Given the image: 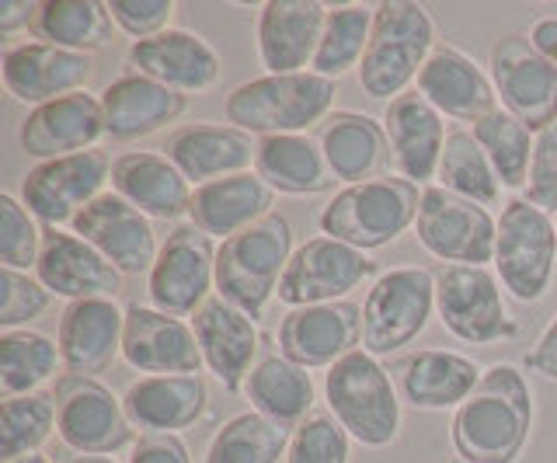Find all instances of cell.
Returning <instances> with one entry per match:
<instances>
[{
  "instance_id": "cell-1",
  "label": "cell",
  "mask_w": 557,
  "mask_h": 463,
  "mask_svg": "<svg viewBox=\"0 0 557 463\" xmlns=\"http://www.w3.org/2000/svg\"><path fill=\"white\" fill-rule=\"evenodd\" d=\"M453 450L467 463H516L533 428V393L516 366L498 363L453 415Z\"/></svg>"
},
{
  "instance_id": "cell-2",
  "label": "cell",
  "mask_w": 557,
  "mask_h": 463,
  "mask_svg": "<svg viewBox=\"0 0 557 463\" xmlns=\"http://www.w3.org/2000/svg\"><path fill=\"white\" fill-rule=\"evenodd\" d=\"M335 80L313 71L265 74L226 95V123L261 136H304L313 123L331 115Z\"/></svg>"
},
{
  "instance_id": "cell-3",
  "label": "cell",
  "mask_w": 557,
  "mask_h": 463,
  "mask_svg": "<svg viewBox=\"0 0 557 463\" xmlns=\"http://www.w3.org/2000/svg\"><path fill=\"white\" fill-rule=\"evenodd\" d=\"M435 49V25L422 4L387 0L373 8V32L359 63V88L376 101H394L418 80Z\"/></svg>"
},
{
  "instance_id": "cell-4",
  "label": "cell",
  "mask_w": 557,
  "mask_h": 463,
  "mask_svg": "<svg viewBox=\"0 0 557 463\" xmlns=\"http://www.w3.org/2000/svg\"><path fill=\"white\" fill-rule=\"evenodd\" d=\"M324 401L356 442L383 450L400 433V401L391 373L366 349L348 352L324 373Z\"/></svg>"
},
{
  "instance_id": "cell-5",
  "label": "cell",
  "mask_w": 557,
  "mask_h": 463,
  "mask_svg": "<svg viewBox=\"0 0 557 463\" xmlns=\"http://www.w3.org/2000/svg\"><path fill=\"white\" fill-rule=\"evenodd\" d=\"M418 202H422L418 185L405 178L376 175L370 182L348 185L342 192H335V199L321 210L318 227L324 237H335V241L348 248L373 251L397 241L411 227L418 216Z\"/></svg>"
},
{
  "instance_id": "cell-6",
  "label": "cell",
  "mask_w": 557,
  "mask_h": 463,
  "mask_svg": "<svg viewBox=\"0 0 557 463\" xmlns=\"http://www.w3.org/2000/svg\"><path fill=\"white\" fill-rule=\"evenodd\" d=\"M293 259V227L286 216H265L216 248V293L240 306L248 317H261Z\"/></svg>"
},
{
  "instance_id": "cell-7",
  "label": "cell",
  "mask_w": 557,
  "mask_h": 463,
  "mask_svg": "<svg viewBox=\"0 0 557 463\" xmlns=\"http://www.w3.org/2000/svg\"><path fill=\"white\" fill-rule=\"evenodd\" d=\"M557 259V223L550 213L536 210L527 199L505 202L498 216L495 272L509 297L519 303H536L547 293Z\"/></svg>"
},
{
  "instance_id": "cell-8",
  "label": "cell",
  "mask_w": 557,
  "mask_h": 463,
  "mask_svg": "<svg viewBox=\"0 0 557 463\" xmlns=\"http://www.w3.org/2000/svg\"><path fill=\"white\" fill-rule=\"evenodd\" d=\"M435 311V276L429 268H391L370 286L362 303V349L391 355L425 331Z\"/></svg>"
},
{
  "instance_id": "cell-9",
  "label": "cell",
  "mask_w": 557,
  "mask_h": 463,
  "mask_svg": "<svg viewBox=\"0 0 557 463\" xmlns=\"http://www.w3.org/2000/svg\"><path fill=\"white\" fill-rule=\"evenodd\" d=\"M414 234L418 245L443 265L484 268L487 262H495L498 220H492L484 205L470 202L457 192H446L443 185L422 188Z\"/></svg>"
},
{
  "instance_id": "cell-10",
  "label": "cell",
  "mask_w": 557,
  "mask_h": 463,
  "mask_svg": "<svg viewBox=\"0 0 557 463\" xmlns=\"http://www.w3.org/2000/svg\"><path fill=\"white\" fill-rule=\"evenodd\" d=\"M435 276V311L453 338L467 346H492L516 338L519 324L505 311L498 279L478 265H440Z\"/></svg>"
},
{
  "instance_id": "cell-11",
  "label": "cell",
  "mask_w": 557,
  "mask_h": 463,
  "mask_svg": "<svg viewBox=\"0 0 557 463\" xmlns=\"http://www.w3.org/2000/svg\"><path fill=\"white\" fill-rule=\"evenodd\" d=\"M487 77L502 98V109L512 112L530 133L547 129L557 118V66L540 57L530 36L509 32L492 42Z\"/></svg>"
},
{
  "instance_id": "cell-12",
  "label": "cell",
  "mask_w": 557,
  "mask_h": 463,
  "mask_svg": "<svg viewBox=\"0 0 557 463\" xmlns=\"http://www.w3.org/2000/svg\"><path fill=\"white\" fill-rule=\"evenodd\" d=\"M52 393H57V433L66 450L112 456L133 442L126 408L95 376L63 373Z\"/></svg>"
},
{
  "instance_id": "cell-13",
  "label": "cell",
  "mask_w": 557,
  "mask_h": 463,
  "mask_svg": "<svg viewBox=\"0 0 557 463\" xmlns=\"http://www.w3.org/2000/svg\"><path fill=\"white\" fill-rule=\"evenodd\" d=\"M213 286H216L213 237L202 234L196 223L174 227L150 268V283H147L150 303L171 317H188L209 300V289Z\"/></svg>"
},
{
  "instance_id": "cell-14",
  "label": "cell",
  "mask_w": 557,
  "mask_h": 463,
  "mask_svg": "<svg viewBox=\"0 0 557 463\" xmlns=\"http://www.w3.org/2000/svg\"><path fill=\"white\" fill-rule=\"evenodd\" d=\"M112 178V164L104 150H84L74 158L35 164L22 182L25 210L46 227L74 223L87 205L101 196V185Z\"/></svg>"
},
{
  "instance_id": "cell-15",
  "label": "cell",
  "mask_w": 557,
  "mask_h": 463,
  "mask_svg": "<svg viewBox=\"0 0 557 463\" xmlns=\"http://www.w3.org/2000/svg\"><path fill=\"white\" fill-rule=\"evenodd\" d=\"M376 265L362 251L348 248L335 237H310L293 251V259L278 279V300L296 306H321L338 303L348 289L370 279Z\"/></svg>"
},
{
  "instance_id": "cell-16",
  "label": "cell",
  "mask_w": 557,
  "mask_h": 463,
  "mask_svg": "<svg viewBox=\"0 0 557 463\" xmlns=\"http://www.w3.org/2000/svg\"><path fill=\"white\" fill-rule=\"evenodd\" d=\"M70 227H74L81 241L101 251L122 276H144L161 254L153 241L150 216L139 213L119 192H101Z\"/></svg>"
},
{
  "instance_id": "cell-17",
  "label": "cell",
  "mask_w": 557,
  "mask_h": 463,
  "mask_svg": "<svg viewBox=\"0 0 557 463\" xmlns=\"http://www.w3.org/2000/svg\"><path fill=\"white\" fill-rule=\"evenodd\" d=\"M362 338V306L352 300L296 306L278 324V352L304 370L335 366L338 359L356 352Z\"/></svg>"
},
{
  "instance_id": "cell-18",
  "label": "cell",
  "mask_w": 557,
  "mask_h": 463,
  "mask_svg": "<svg viewBox=\"0 0 557 463\" xmlns=\"http://www.w3.org/2000/svg\"><path fill=\"white\" fill-rule=\"evenodd\" d=\"M95 71L98 66L91 53H74V49H60L49 42L11 46L4 63H0L8 95L28 101L35 109L84 91V84L95 77Z\"/></svg>"
},
{
  "instance_id": "cell-19",
  "label": "cell",
  "mask_w": 557,
  "mask_h": 463,
  "mask_svg": "<svg viewBox=\"0 0 557 463\" xmlns=\"http://www.w3.org/2000/svg\"><path fill=\"white\" fill-rule=\"evenodd\" d=\"M191 331H196L202 363L209 366V373L223 384L226 393H240L248 373L258 366L255 359L261 349L255 317H248L240 306L216 293L191 314Z\"/></svg>"
},
{
  "instance_id": "cell-20",
  "label": "cell",
  "mask_w": 557,
  "mask_h": 463,
  "mask_svg": "<svg viewBox=\"0 0 557 463\" xmlns=\"http://www.w3.org/2000/svg\"><path fill=\"white\" fill-rule=\"evenodd\" d=\"M35 279H39L52 297L74 300H115L122 293V272L95 251L77 234H63L57 227L42 230V251L39 265H35Z\"/></svg>"
},
{
  "instance_id": "cell-21",
  "label": "cell",
  "mask_w": 557,
  "mask_h": 463,
  "mask_svg": "<svg viewBox=\"0 0 557 463\" xmlns=\"http://www.w3.org/2000/svg\"><path fill=\"white\" fill-rule=\"evenodd\" d=\"M104 136V115H101V98L77 91L39 105L25 115L17 140L22 150L35 161H60L74 158V153L95 150V143Z\"/></svg>"
},
{
  "instance_id": "cell-22",
  "label": "cell",
  "mask_w": 557,
  "mask_h": 463,
  "mask_svg": "<svg viewBox=\"0 0 557 463\" xmlns=\"http://www.w3.org/2000/svg\"><path fill=\"white\" fill-rule=\"evenodd\" d=\"M380 123L383 133H387L391 167L397 171V178H405L411 185L435 178L449 136L443 126V112L432 109L418 91H405L391 101Z\"/></svg>"
},
{
  "instance_id": "cell-23",
  "label": "cell",
  "mask_w": 557,
  "mask_h": 463,
  "mask_svg": "<svg viewBox=\"0 0 557 463\" xmlns=\"http://www.w3.org/2000/svg\"><path fill=\"white\" fill-rule=\"evenodd\" d=\"M126 60L133 74H144L185 98L209 91L220 80L216 49L188 28H168L153 39L133 42Z\"/></svg>"
},
{
  "instance_id": "cell-24",
  "label": "cell",
  "mask_w": 557,
  "mask_h": 463,
  "mask_svg": "<svg viewBox=\"0 0 557 463\" xmlns=\"http://www.w3.org/2000/svg\"><path fill=\"white\" fill-rule=\"evenodd\" d=\"M122 359L147 376L164 373H199L202 349L196 341L191 324L171 317L157 306H129L126 311V335H122Z\"/></svg>"
},
{
  "instance_id": "cell-25",
  "label": "cell",
  "mask_w": 557,
  "mask_h": 463,
  "mask_svg": "<svg viewBox=\"0 0 557 463\" xmlns=\"http://www.w3.org/2000/svg\"><path fill=\"white\" fill-rule=\"evenodd\" d=\"M122 408L144 436H178L209 408V387L199 373L139 376L122 393Z\"/></svg>"
},
{
  "instance_id": "cell-26",
  "label": "cell",
  "mask_w": 557,
  "mask_h": 463,
  "mask_svg": "<svg viewBox=\"0 0 557 463\" xmlns=\"http://www.w3.org/2000/svg\"><path fill=\"white\" fill-rule=\"evenodd\" d=\"M327 8L318 0H269L258 11V60L269 74H304L324 36Z\"/></svg>"
},
{
  "instance_id": "cell-27",
  "label": "cell",
  "mask_w": 557,
  "mask_h": 463,
  "mask_svg": "<svg viewBox=\"0 0 557 463\" xmlns=\"http://www.w3.org/2000/svg\"><path fill=\"white\" fill-rule=\"evenodd\" d=\"M126 311L115 300H74L60 314V355L66 373L95 376L104 373L122 355Z\"/></svg>"
},
{
  "instance_id": "cell-28",
  "label": "cell",
  "mask_w": 557,
  "mask_h": 463,
  "mask_svg": "<svg viewBox=\"0 0 557 463\" xmlns=\"http://www.w3.org/2000/svg\"><path fill=\"white\" fill-rule=\"evenodd\" d=\"M418 95L443 115L478 123L487 112H495V84L481 66L460 53L457 46L440 42L418 74Z\"/></svg>"
},
{
  "instance_id": "cell-29",
  "label": "cell",
  "mask_w": 557,
  "mask_h": 463,
  "mask_svg": "<svg viewBox=\"0 0 557 463\" xmlns=\"http://www.w3.org/2000/svg\"><path fill=\"white\" fill-rule=\"evenodd\" d=\"M258 143L237 126H213V123H196L182 126L168 136L164 158L182 171L188 182L206 185L216 178L244 175L255 164Z\"/></svg>"
},
{
  "instance_id": "cell-30",
  "label": "cell",
  "mask_w": 557,
  "mask_h": 463,
  "mask_svg": "<svg viewBox=\"0 0 557 463\" xmlns=\"http://www.w3.org/2000/svg\"><path fill=\"white\" fill-rule=\"evenodd\" d=\"M481 373L467 355L443 349H418L408 352L394 366V380L405 393V401L418 411H446L460 408L470 390L478 387Z\"/></svg>"
},
{
  "instance_id": "cell-31",
  "label": "cell",
  "mask_w": 557,
  "mask_h": 463,
  "mask_svg": "<svg viewBox=\"0 0 557 463\" xmlns=\"http://www.w3.org/2000/svg\"><path fill=\"white\" fill-rule=\"evenodd\" d=\"M188 105V98L164 88L144 74H126L101 91L104 136L112 140H139L174 123Z\"/></svg>"
},
{
  "instance_id": "cell-32",
  "label": "cell",
  "mask_w": 557,
  "mask_h": 463,
  "mask_svg": "<svg viewBox=\"0 0 557 463\" xmlns=\"http://www.w3.org/2000/svg\"><path fill=\"white\" fill-rule=\"evenodd\" d=\"M272 202H275L272 188L258 175H251V171H244V175L199 185L191 192L188 216L202 234L226 241V237H234L272 216Z\"/></svg>"
},
{
  "instance_id": "cell-33",
  "label": "cell",
  "mask_w": 557,
  "mask_h": 463,
  "mask_svg": "<svg viewBox=\"0 0 557 463\" xmlns=\"http://www.w3.org/2000/svg\"><path fill=\"white\" fill-rule=\"evenodd\" d=\"M112 188L126 202H133L139 213H147L153 220H178L191 205L188 178L164 153H150V150H133L115 158Z\"/></svg>"
},
{
  "instance_id": "cell-34",
  "label": "cell",
  "mask_w": 557,
  "mask_h": 463,
  "mask_svg": "<svg viewBox=\"0 0 557 463\" xmlns=\"http://www.w3.org/2000/svg\"><path fill=\"white\" fill-rule=\"evenodd\" d=\"M321 150L331 167V175L338 182L359 185L376 178V171L391 161L387 150V133L383 123L362 112H335L324 118L321 129Z\"/></svg>"
},
{
  "instance_id": "cell-35",
  "label": "cell",
  "mask_w": 557,
  "mask_h": 463,
  "mask_svg": "<svg viewBox=\"0 0 557 463\" xmlns=\"http://www.w3.org/2000/svg\"><path fill=\"white\" fill-rule=\"evenodd\" d=\"M255 171L272 192L283 196H321L338 182L324 161L321 143H313L310 136H261Z\"/></svg>"
},
{
  "instance_id": "cell-36",
  "label": "cell",
  "mask_w": 557,
  "mask_h": 463,
  "mask_svg": "<svg viewBox=\"0 0 557 463\" xmlns=\"http://www.w3.org/2000/svg\"><path fill=\"white\" fill-rule=\"evenodd\" d=\"M240 393L255 404L258 415H265L278 425H289V428L307 422L313 408L310 373L304 366L289 363L283 352L258 359V366L248 373Z\"/></svg>"
},
{
  "instance_id": "cell-37",
  "label": "cell",
  "mask_w": 557,
  "mask_h": 463,
  "mask_svg": "<svg viewBox=\"0 0 557 463\" xmlns=\"http://www.w3.org/2000/svg\"><path fill=\"white\" fill-rule=\"evenodd\" d=\"M28 32L49 46L95 53V49H104L112 42L109 4H98V0H46L35 11Z\"/></svg>"
},
{
  "instance_id": "cell-38",
  "label": "cell",
  "mask_w": 557,
  "mask_h": 463,
  "mask_svg": "<svg viewBox=\"0 0 557 463\" xmlns=\"http://www.w3.org/2000/svg\"><path fill=\"white\" fill-rule=\"evenodd\" d=\"M289 425H278L258 411H240L213 433L202 463H278L289 450Z\"/></svg>"
},
{
  "instance_id": "cell-39",
  "label": "cell",
  "mask_w": 557,
  "mask_h": 463,
  "mask_svg": "<svg viewBox=\"0 0 557 463\" xmlns=\"http://www.w3.org/2000/svg\"><path fill=\"white\" fill-rule=\"evenodd\" d=\"M60 363H63L60 346L39 331L0 335V390H4V398L35 393L57 376Z\"/></svg>"
},
{
  "instance_id": "cell-40",
  "label": "cell",
  "mask_w": 557,
  "mask_h": 463,
  "mask_svg": "<svg viewBox=\"0 0 557 463\" xmlns=\"http://www.w3.org/2000/svg\"><path fill=\"white\" fill-rule=\"evenodd\" d=\"M435 178L443 182L446 192H457L478 205H495L502 196V182L495 175L492 161H487L484 147L474 140V133H467V129H453L446 136Z\"/></svg>"
},
{
  "instance_id": "cell-41",
  "label": "cell",
  "mask_w": 557,
  "mask_h": 463,
  "mask_svg": "<svg viewBox=\"0 0 557 463\" xmlns=\"http://www.w3.org/2000/svg\"><path fill=\"white\" fill-rule=\"evenodd\" d=\"M370 32H373V8L345 4V8L327 11L324 36H321L318 57H313L310 71L327 80H338L342 74L352 71V66L359 71L366 46H370Z\"/></svg>"
},
{
  "instance_id": "cell-42",
  "label": "cell",
  "mask_w": 557,
  "mask_h": 463,
  "mask_svg": "<svg viewBox=\"0 0 557 463\" xmlns=\"http://www.w3.org/2000/svg\"><path fill=\"white\" fill-rule=\"evenodd\" d=\"M474 140L484 147L495 175L505 188H527L530 161H533V140L530 129L519 123L512 112L495 109L474 123Z\"/></svg>"
},
{
  "instance_id": "cell-43",
  "label": "cell",
  "mask_w": 557,
  "mask_h": 463,
  "mask_svg": "<svg viewBox=\"0 0 557 463\" xmlns=\"http://www.w3.org/2000/svg\"><path fill=\"white\" fill-rule=\"evenodd\" d=\"M57 428V393L35 390L22 398H4L0 404V456L17 460L39 453Z\"/></svg>"
},
{
  "instance_id": "cell-44",
  "label": "cell",
  "mask_w": 557,
  "mask_h": 463,
  "mask_svg": "<svg viewBox=\"0 0 557 463\" xmlns=\"http://www.w3.org/2000/svg\"><path fill=\"white\" fill-rule=\"evenodd\" d=\"M42 251V230L35 216L25 210V202L14 196H0V262L4 268H35Z\"/></svg>"
},
{
  "instance_id": "cell-45",
  "label": "cell",
  "mask_w": 557,
  "mask_h": 463,
  "mask_svg": "<svg viewBox=\"0 0 557 463\" xmlns=\"http://www.w3.org/2000/svg\"><path fill=\"white\" fill-rule=\"evenodd\" d=\"M345 428L331 415H310L293 428L286 463H348L352 446H348Z\"/></svg>"
},
{
  "instance_id": "cell-46",
  "label": "cell",
  "mask_w": 557,
  "mask_h": 463,
  "mask_svg": "<svg viewBox=\"0 0 557 463\" xmlns=\"http://www.w3.org/2000/svg\"><path fill=\"white\" fill-rule=\"evenodd\" d=\"M49 297H52L49 289L35 276H28V272L0 268V328L14 331L39 314H46Z\"/></svg>"
},
{
  "instance_id": "cell-47",
  "label": "cell",
  "mask_w": 557,
  "mask_h": 463,
  "mask_svg": "<svg viewBox=\"0 0 557 463\" xmlns=\"http://www.w3.org/2000/svg\"><path fill=\"white\" fill-rule=\"evenodd\" d=\"M522 199L533 202L544 213H557V118L547 129L536 133L530 178L527 188H522Z\"/></svg>"
},
{
  "instance_id": "cell-48",
  "label": "cell",
  "mask_w": 557,
  "mask_h": 463,
  "mask_svg": "<svg viewBox=\"0 0 557 463\" xmlns=\"http://www.w3.org/2000/svg\"><path fill=\"white\" fill-rule=\"evenodd\" d=\"M178 4L174 0H112L109 18L119 25V32H126L133 42H144L168 32Z\"/></svg>"
},
{
  "instance_id": "cell-49",
  "label": "cell",
  "mask_w": 557,
  "mask_h": 463,
  "mask_svg": "<svg viewBox=\"0 0 557 463\" xmlns=\"http://www.w3.org/2000/svg\"><path fill=\"white\" fill-rule=\"evenodd\" d=\"M129 463H191L188 446L178 436H139Z\"/></svg>"
},
{
  "instance_id": "cell-50",
  "label": "cell",
  "mask_w": 557,
  "mask_h": 463,
  "mask_svg": "<svg viewBox=\"0 0 557 463\" xmlns=\"http://www.w3.org/2000/svg\"><path fill=\"white\" fill-rule=\"evenodd\" d=\"M522 366H527L530 373L547 376V380H557V314L544 328V335L536 338V346L522 355Z\"/></svg>"
},
{
  "instance_id": "cell-51",
  "label": "cell",
  "mask_w": 557,
  "mask_h": 463,
  "mask_svg": "<svg viewBox=\"0 0 557 463\" xmlns=\"http://www.w3.org/2000/svg\"><path fill=\"white\" fill-rule=\"evenodd\" d=\"M35 11H39V4H28V0H4L0 4V32H17L22 25L32 28Z\"/></svg>"
},
{
  "instance_id": "cell-52",
  "label": "cell",
  "mask_w": 557,
  "mask_h": 463,
  "mask_svg": "<svg viewBox=\"0 0 557 463\" xmlns=\"http://www.w3.org/2000/svg\"><path fill=\"white\" fill-rule=\"evenodd\" d=\"M530 42L540 49V57L557 66V18H540L530 32Z\"/></svg>"
},
{
  "instance_id": "cell-53",
  "label": "cell",
  "mask_w": 557,
  "mask_h": 463,
  "mask_svg": "<svg viewBox=\"0 0 557 463\" xmlns=\"http://www.w3.org/2000/svg\"><path fill=\"white\" fill-rule=\"evenodd\" d=\"M57 463H119L115 456H101V453H77V450H60Z\"/></svg>"
},
{
  "instance_id": "cell-54",
  "label": "cell",
  "mask_w": 557,
  "mask_h": 463,
  "mask_svg": "<svg viewBox=\"0 0 557 463\" xmlns=\"http://www.w3.org/2000/svg\"><path fill=\"white\" fill-rule=\"evenodd\" d=\"M8 463H52V460L42 456V453H28V456H17V460H8Z\"/></svg>"
},
{
  "instance_id": "cell-55",
  "label": "cell",
  "mask_w": 557,
  "mask_h": 463,
  "mask_svg": "<svg viewBox=\"0 0 557 463\" xmlns=\"http://www.w3.org/2000/svg\"><path fill=\"white\" fill-rule=\"evenodd\" d=\"M449 463H467V460H460V456H457V460H449Z\"/></svg>"
}]
</instances>
